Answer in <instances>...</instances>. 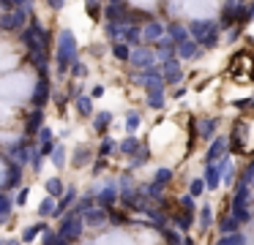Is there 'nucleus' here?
Instances as JSON below:
<instances>
[{"label":"nucleus","mask_w":254,"mask_h":245,"mask_svg":"<svg viewBox=\"0 0 254 245\" xmlns=\"http://www.w3.org/2000/svg\"><path fill=\"white\" fill-rule=\"evenodd\" d=\"M227 76L235 85H252L254 82V52L241 49L238 54H232L230 65H227Z\"/></svg>","instance_id":"nucleus-2"},{"label":"nucleus","mask_w":254,"mask_h":245,"mask_svg":"<svg viewBox=\"0 0 254 245\" xmlns=\"http://www.w3.org/2000/svg\"><path fill=\"white\" fill-rule=\"evenodd\" d=\"M230 145L238 155H254V106L243 109L230 128Z\"/></svg>","instance_id":"nucleus-1"}]
</instances>
